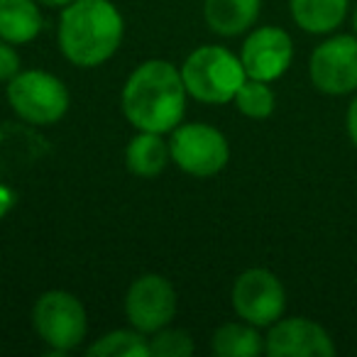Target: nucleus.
I'll use <instances>...</instances> for the list:
<instances>
[{
	"label": "nucleus",
	"instance_id": "obj_2",
	"mask_svg": "<svg viewBox=\"0 0 357 357\" xmlns=\"http://www.w3.org/2000/svg\"><path fill=\"white\" fill-rule=\"evenodd\" d=\"M125 20L110 0H71L61 8L59 50L79 69L103 66L120 50Z\"/></svg>",
	"mask_w": 357,
	"mask_h": 357
},
{
	"label": "nucleus",
	"instance_id": "obj_15",
	"mask_svg": "<svg viewBox=\"0 0 357 357\" xmlns=\"http://www.w3.org/2000/svg\"><path fill=\"white\" fill-rule=\"evenodd\" d=\"M42 10L37 0H0V40L30 45L42 32Z\"/></svg>",
	"mask_w": 357,
	"mask_h": 357
},
{
	"label": "nucleus",
	"instance_id": "obj_12",
	"mask_svg": "<svg viewBox=\"0 0 357 357\" xmlns=\"http://www.w3.org/2000/svg\"><path fill=\"white\" fill-rule=\"evenodd\" d=\"M262 0H204V20L218 37H238L252 30Z\"/></svg>",
	"mask_w": 357,
	"mask_h": 357
},
{
	"label": "nucleus",
	"instance_id": "obj_17",
	"mask_svg": "<svg viewBox=\"0 0 357 357\" xmlns=\"http://www.w3.org/2000/svg\"><path fill=\"white\" fill-rule=\"evenodd\" d=\"M89 357H149V335L130 328L103 333L86 347Z\"/></svg>",
	"mask_w": 357,
	"mask_h": 357
},
{
	"label": "nucleus",
	"instance_id": "obj_24",
	"mask_svg": "<svg viewBox=\"0 0 357 357\" xmlns=\"http://www.w3.org/2000/svg\"><path fill=\"white\" fill-rule=\"evenodd\" d=\"M352 30H355V37H357V6H355V13H352Z\"/></svg>",
	"mask_w": 357,
	"mask_h": 357
},
{
	"label": "nucleus",
	"instance_id": "obj_16",
	"mask_svg": "<svg viewBox=\"0 0 357 357\" xmlns=\"http://www.w3.org/2000/svg\"><path fill=\"white\" fill-rule=\"evenodd\" d=\"M211 350L218 357H257L264 352V337L259 328L248 321H230L215 328Z\"/></svg>",
	"mask_w": 357,
	"mask_h": 357
},
{
	"label": "nucleus",
	"instance_id": "obj_6",
	"mask_svg": "<svg viewBox=\"0 0 357 357\" xmlns=\"http://www.w3.org/2000/svg\"><path fill=\"white\" fill-rule=\"evenodd\" d=\"M172 162L189 176L208 178L230 162V142L218 128L206 123H181L169 132Z\"/></svg>",
	"mask_w": 357,
	"mask_h": 357
},
{
	"label": "nucleus",
	"instance_id": "obj_19",
	"mask_svg": "<svg viewBox=\"0 0 357 357\" xmlns=\"http://www.w3.org/2000/svg\"><path fill=\"white\" fill-rule=\"evenodd\" d=\"M194 347V337L184 328L167 326L149 335V357H189Z\"/></svg>",
	"mask_w": 357,
	"mask_h": 357
},
{
	"label": "nucleus",
	"instance_id": "obj_3",
	"mask_svg": "<svg viewBox=\"0 0 357 357\" xmlns=\"http://www.w3.org/2000/svg\"><path fill=\"white\" fill-rule=\"evenodd\" d=\"M181 79L189 98L206 105H225L233 103L248 74L240 54H233L228 47L220 45H204L184 59Z\"/></svg>",
	"mask_w": 357,
	"mask_h": 357
},
{
	"label": "nucleus",
	"instance_id": "obj_10",
	"mask_svg": "<svg viewBox=\"0 0 357 357\" xmlns=\"http://www.w3.org/2000/svg\"><path fill=\"white\" fill-rule=\"evenodd\" d=\"M240 61H243L248 79L267 81V84L282 79L294 61L291 35L277 25L255 27L245 37Z\"/></svg>",
	"mask_w": 357,
	"mask_h": 357
},
{
	"label": "nucleus",
	"instance_id": "obj_1",
	"mask_svg": "<svg viewBox=\"0 0 357 357\" xmlns=\"http://www.w3.org/2000/svg\"><path fill=\"white\" fill-rule=\"evenodd\" d=\"M189 91L181 69L167 59H147L128 76L120 96L123 115L135 130L169 135L184 123Z\"/></svg>",
	"mask_w": 357,
	"mask_h": 357
},
{
	"label": "nucleus",
	"instance_id": "obj_20",
	"mask_svg": "<svg viewBox=\"0 0 357 357\" xmlns=\"http://www.w3.org/2000/svg\"><path fill=\"white\" fill-rule=\"evenodd\" d=\"M20 71H22V66H20L17 47L6 40H0V84H8V81L20 74Z\"/></svg>",
	"mask_w": 357,
	"mask_h": 357
},
{
	"label": "nucleus",
	"instance_id": "obj_22",
	"mask_svg": "<svg viewBox=\"0 0 357 357\" xmlns=\"http://www.w3.org/2000/svg\"><path fill=\"white\" fill-rule=\"evenodd\" d=\"M13 206H15V194H13V189L6 184H0V220L10 213Z\"/></svg>",
	"mask_w": 357,
	"mask_h": 357
},
{
	"label": "nucleus",
	"instance_id": "obj_11",
	"mask_svg": "<svg viewBox=\"0 0 357 357\" xmlns=\"http://www.w3.org/2000/svg\"><path fill=\"white\" fill-rule=\"evenodd\" d=\"M264 352L269 357H333L335 342L331 333L311 318L282 316L264 335Z\"/></svg>",
	"mask_w": 357,
	"mask_h": 357
},
{
	"label": "nucleus",
	"instance_id": "obj_14",
	"mask_svg": "<svg viewBox=\"0 0 357 357\" xmlns=\"http://www.w3.org/2000/svg\"><path fill=\"white\" fill-rule=\"evenodd\" d=\"M350 0H289L291 20L308 35H331L342 25Z\"/></svg>",
	"mask_w": 357,
	"mask_h": 357
},
{
	"label": "nucleus",
	"instance_id": "obj_13",
	"mask_svg": "<svg viewBox=\"0 0 357 357\" xmlns=\"http://www.w3.org/2000/svg\"><path fill=\"white\" fill-rule=\"evenodd\" d=\"M169 162H172L169 139H164V135L159 132L137 130V135L125 147V167L135 176L154 178L167 169Z\"/></svg>",
	"mask_w": 357,
	"mask_h": 357
},
{
	"label": "nucleus",
	"instance_id": "obj_8",
	"mask_svg": "<svg viewBox=\"0 0 357 357\" xmlns=\"http://www.w3.org/2000/svg\"><path fill=\"white\" fill-rule=\"evenodd\" d=\"M176 289L162 274H142L128 287L125 294V318L135 331L152 335L172 326L176 316Z\"/></svg>",
	"mask_w": 357,
	"mask_h": 357
},
{
	"label": "nucleus",
	"instance_id": "obj_18",
	"mask_svg": "<svg viewBox=\"0 0 357 357\" xmlns=\"http://www.w3.org/2000/svg\"><path fill=\"white\" fill-rule=\"evenodd\" d=\"M233 103L238 105V110L245 118L264 120L277 108V96H274L272 86H269L267 81L245 79V84L240 86V91L235 93Z\"/></svg>",
	"mask_w": 357,
	"mask_h": 357
},
{
	"label": "nucleus",
	"instance_id": "obj_21",
	"mask_svg": "<svg viewBox=\"0 0 357 357\" xmlns=\"http://www.w3.org/2000/svg\"><path fill=\"white\" fill-rule=\"evenodd\" d=\"M345 123H347V135H350V142L357 147V96L350 100V105H347Z\"/></svg>",
	"mask_w": 357,
	"mask_h": 357
},
{
	"label": "nucleus",
	"instance_id": "obj_23",
	"mask_svg": "<svg viewBox=\"0 0 357 357\" xmlns=\"http://www.w3.org/2000/svg\"><path fill=\"white\" fill-rule=\"evenodd\" d=\"M40 6H45V8H66L71 3V0H37Z\"/></svg>",
	"mask_w": 357,
	"mask_h": 357
},
{
	"label": "nucleus",
	"instance_id": "obj_4",
	"mask_svg": "<svg viewBox=\"0 0 357 357\" xmlns=\"http://www.w3.org/2000/svg\"><path fill=\"white\" fill-rule=\"evenodd\" d=\"M32 328L37 337L50 347L47 355L61 357L86 340L89 316L79 296L64 289L45 291L32 306Z\"/></svg>",
	"mask_w": 357,
	"mask_h": 357
},
{
	"label": "nucleus",
	"instance_id": "obj_7",
	"mask_svg": "<svg viewBox=\"0 0 357 357\" xmlns=\"http://www.w3.org/2000/svg\"><path fill=\"white\" fill-rule=\"evenodd\" d=\"M230 301L238 318L257 328H269L287 311V289L274 272L252 267L235 279Z\"/></svg>",
	"mask_w": 357,
	"mask_h": 357
},
{
	"label": "nucleus",
	"instance_id": "obj_9",
	"mask_svg": "<svg viewBox=\"0 0 357 357\" xmlns=\"http://www.w3.org/2000/svg\"><path fill=\"white\" fill-rule=\"evenodd\" d=\"M311 84L326 96H347L357 91V37L333 35L323 40L308 59Z\"/></svg>",
	"mask_w": 357,
	"mask_h": 357
},
{
	"label": "nucleus",
	"instance_id": "obj_5",
	"mask_svg": "<svg viewBox=\"0 0 357 357\" xmlns=\"http://www.w3.org/2000/svg\"><path fill=\"white\" fill-rule=\"evenodd\" d=\"M8 103L13 113L35 128L56 125L69 113L71 96L59 76L42 69L20 71L8 81Z\"/></svg>",
	"mask_w": 357,
	"mask_h": 357
}]
</instances>
